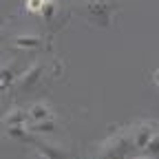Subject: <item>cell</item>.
Listing matches in <instances>:
<instances>
[{
    "mask_svg": "<svg viewBox=\"0 0 159 159\" xmlns=\"http://www.w3.org/2000/svg\"><path fill=\"white\" fill-rule=\"evenodd\" d=\"M27 126L33 135H51V133L57 130V124H55L53 117L51 119H40V122H27Z\"/></svg>",
    "mask_w": 159,
    "mask_h": 159,
    "instance_id": "cell-8",
    "label": "cell"
},
{
    "mask_svg": "<svg viewBox=\"0 0 159 159\" xmlns=\"http://www.w3.org/2000/svg\"><path fill=\"white\" fill-rule=\"evenodd\" d=\"M13 47L20 51H35V49L42 47V38L35 35V33H22L13 40Z\"/></svg>",
    "mask_w": 159,
    "mask_h": 159,
    "instance_id": "cell-5",
    "label": "cell"
},
{
    "mask_svg": "<svg viewBox=\"0 0 159 159\" xmlns=\"http://www.w3.org/2000/svg\"><path fill=\"white\" fill-rule=\"evenodd\" d=\"M130 148H133L130 133H119V135H115V137H108L97 152H99V155H126Z\"/></svg>",
    "mask_w": 159,
    "mask_h": 159,
    "instance_id": "cell-2",
    "label": "cell"
},
{
    "mask_svg": "<svg viewBox=\"0 0 159 159\" xmlns=\"http://www.w3.org/2000/svg\"><path fill=\"white\" fill-rule=\"evenodd\" d=\"M55 9H57V5H55V0H47V5L42 7V11H40V18H44L47 22L53 18V13H55Z\"/></svg>",
    "mask_w": 159,
    "mask_h": 159,
    "instance_id": "cell-12",
    "label": "cell"
},
{
    "mask_svg": "<svg viewBox=\"0 0 159 159\" xmlns=\"http://www.w3.org/2000/svg\"><path fill=\"white\" fill-rule=\"evenodd\" d=\"M86 16L99 25H108V18L113 13V0H84Z\"/></svg>",
    "mask_w": 159,
    "mask_h": 159,
    "instance_id": "cell-3",
    "label": "cell"
},
{
    "mask_svg": "<svg viewBox=\"0 0 159 159\" xmlns=\"http://www.w3.org/2000/svg\"><path fill=\"white\" fill-rule=\"evenodd\" d=\"M16 80H18V64L16 62L2 64V66H0V93L7 91Z\"/></svg>",
    "mask_w": 159,
    "mask_h": 159,
    "instance_id": "cell-6",
    "label": "cell"
},
{
    "mask_svg": "<svg viewBox=\"0 0 159 159\" xmlns=\"http://www.w3.org/2000/svg\"><path fill=\"white\" fill-rule=\"evenodd\" d=\"M157 82H159V73H157Z\"/></svg>",
    "mask_w": 159,
    "mask_h": 159,
    "instance_id": "cell-14",
    "label": "cell"
},
{
    "mask_svg": "<svg viewBox=\"0 0 159 159\" xmlns=\"http://www.w3.org/2000/svg\"><path fill=\"white\" fill-rule=\"evenodd\" d=\"M157 133L155 124L152 122H139L133 130H130V139H133V148H139V150H144L146 144L152 139V135Z\"/></svg>",
    "mask_w": 159,
    "mask_h": 159,
    "instance_id": "cell-4",
    "label": "cell"
},
{
    "mask_svg": "<svg viewBox=\"0 0 159 159\" xmlns=\"http://www.w3.org/2000/svg\"><path fill=\"white\" fill-rule=\"evenodd\" d=\"M144 155H148V157H159V130L152 135V139L146 144V148L142 150Z\"/></svg>",
    "mask_w": 159,
    "mask_h": 159,
    "instance_id": "cell-11",
    "label": "cell"
},
{
    "mask_svg": "<svg viewBox=\"0 0 159 159\" xmlns=\"http://www.w3.org/2000/svg\"><path fill=\"white\" fill-rule=\"evenodd\" d=\"M29 122V111H25V108H11L5 117H2V124L5 126H22V124H27Z\"/></svg>",
    "mask_w": 159,
    "mask_h": 159,
    "instance_id": "cell-7",
    "label": "cell"
},
{
    "mask_svg": "<svg viewBox=\"0 0 159 159\" xmlns=\"http://www.w3.org/2000/svg\"><path fill=\"white\" fill-rule=\"evenodd\" d=\"M42 73H44V64H42V62L31 64L27 71H22V73H20V77L16 80V91H18V93H29L31 89H35V84L40 82Z\"/></svg>",
    "mask_w": 159,
    "mask_h": 159,
    "instance_id": "cell-1",
    "label": "cell"
},
{
    "mask_svg": "<svg viewBox=\"0 0 159 159\" xmlns=\"http://www.w3.org/2000/svg\"><path fill=\"white\" fill-rule=\"evenodd\" d=\"M51 117H53V111L44 102H38L29 108V122H40V119H51Z\"/></svg>",
    "mask_w": 159,
    "mask_h": 159,
    "instance_id": "cell-9",
    "label": "cell"
},
{
    "mask_svg": "<svg viewBox=\"0 0 159 159\" xmlns=\"http://www.w3.org/2000/svg\"><path fill=\"white\" fill-rule=\"evenodd\" d=\"M47 5V0H27V11L29 13H38L40 16V11H42V7Z\"/></svg>",
    "mask_w": 159,
    "mask_h": 159,
    "instance_id": "cell-13",
    "label": "cell"
},
{
    "mask_svg": "<svg viewBox=\"0 0 159 159\" xmlns=\"http://www.w3.org/2000/svg\"><path fill=\"white\" fill-rule=\"evenodd\" d=\"M35 144H38V152L40 155H47V157H64V155H69L64 148L51 146V144H47L44 139H40V137H35Z\"/></svg>",
    "mask_w": 159,
    "mask_h": 159,
    "instance_id": "cell-10",
    "label": "cell"
}]
</instances>
